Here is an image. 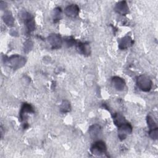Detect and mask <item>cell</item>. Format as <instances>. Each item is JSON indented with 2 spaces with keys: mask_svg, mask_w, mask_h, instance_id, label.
<instances>
[{
  "mask_svg": "<svg viewBox=\"0 0 158 158\" xmlns=\"http://www.w3.org/2000/svg\"><path fill=\"white\" fill-rule=\"evenodd\" d=\"M136 85L138 88L144 92L151 90L152 86V81L151 79L146 75H140L137 77Z\"/></svg>",
  "mask_w": 158,
  "mask_h": 158,
  "instance_id": "1",
  "label": "cell"
},
{
  "mask_svg": "<svg viewBox=\"0 0 158 158\" xmlns=\"http://www.w3.org/2000/svg\"><path fill=\"white\" fill-rule=\"evenodd\" d=\"M107 147L105 143L101 140L96 141L91 148V152L96 156H101L106 153Z\"/></svg>",
  "mask_w": 158,
  "mask_h": 158,
  "instance_id": "3",
  "label": "cell"
},
{
  "mask_svg": "<svg viewBox=\"0 0 158 158\" xmlns=\"http://www.w3.org/2000/svg\"><path fill=\"white\" fill-rule=\"evenodd\" d=\"M114 9L116 12L123 15H125L129 12V7L125 1L118 2L115 4Z\"/></svg>",
  "mask_w": 158,
  "mask_h": 158,
  "instance_id": "7",
  "label": "cell"
},
{
  "mask_svg": "<svg viewBox=\"0 0 158 158\" xmlns=\"http://www.w3.org/2000/svg\"><path fill=\"white\" fill-rule=\"evenodd\" d=\"M48 43L53 49H57L61 48L62 44V38L59 34L52 33L49 35L47 38Z\"/></svg>",
  "mask_w": 158,
  "mask_h": 158,
  "instance_id": "5",
  "label": "cell"
},
{
  "mask_svg": "<svg viewBox=\"0 0 158 158\" xmlns=\"http://www.w3.org/2000/svg\"><path fill=\"white\" fill-rule=\"evenodd\" d=\"M77 49L80 54L84 56H89L91 54V48L88 43H77Z\"/></svg>",
  "mask_w": 158,
  "mask_h": 158,
  "instance_id": "11",
  "label": "cell"
},
{
  "mask_svg": "<svg viewBox=\"0 0 158 158\" xmlns=\"http://www.w3.org/2000/svg\"><path fill=\"white\" fill-rule=\"evenodd\" d=\"M62 16V10L60 7H57L54 9L52 12V18L54 22L56 23L60 20Z\"/></svg>",
  "mask_w": 158,
  "mask_h": 158,
  "instance_id": "17",
  "label": "cell"
},
{
  "mask_svg": "<svg viewBox=\"0 0 158 158\" xmlns=\"http://www.w3.org/2000/svg\"><path fill=\"white\" fill-rule=\"evenodd\" d=\"M111 83L115 89L119 91H123L126 85L125 80L122 78L118 76H115L112 77Z\"/></svg>",
  "mask_w": 158,
  "mask_h": 158,
  "instance_id": "8",
  "label": "cell"
},
{
  "mask_svg": "<svg viewBox=\"0 0 158 158\" xmlns=\"http://www.w3.org/2000/svg\"><path fill=\"white\" fill-rule=\"evenodd\" d=\"M65 43L67 44V46L69 47H70L75 44H77V41H75V40L72 38V36H70V37H67L65 39Z\"/></svg>",
  "mask_w": 158,
  "mask_h": 158,
  "instance_id": "19",
  "label": "cell"
},
{
  "mask_svg": "<svg viewBox=\"0 0 158 158\" xmlns=\"http://www.w3.org/2000/svg\"><path fill=\"white\" fill-rule=\"evenodd\" d=\"M88 132L92 139L98 138L101 132V127L98 124L92 125L89 127Z\"/></svg>",
  "mask_w": 158,
  "mask_h": 158,
  "instance_id": "13",
  "label": "cell"
},
{
  "mask_svg": "<svg viewBox=\"0 0 158 158\" xmlns=\"http://www.w3.org/2000/svg\"><path fill=\"white\" fill-rule=\"evenodd\" d=\"M134 41L129 36H125L121 38L118 42V48L123 50L126 49L133 44Z\"/></svg>",
  "mask_w": 158,
  "mask_h": 158,
  "instance_id": "12",
  "label": "cell"
},
{
  "mask_svg": "<svg viewBox=\"0 0 158 158\" xmlns=\"http://www.w3.org/2000/svg\"><path fill=\"white\" fill-rule=\"evenodd\" d=\"M5 62L7 63L10 67H12L14 69H17L25 65L26 60L23 57L16 54L11 56L10 57L5 59Z\"/></svg>",
  "mask_w": 158,
  "mask_h": 158,
  "instance_id": "2",
  "label": "cell"
},
{
  "mask_svg": "<svg viewBox=\"0 0 158 158\" xmlns=\"http://www.w3.org/2000/svg\"><path fill=\"white\" fill-rule=\"evenodd\" d=\"M132 131L133 127L131 125L129 122H125L118 127V136L120 140H123L128 135L131 133Z\"/></svg>",
  "mask_w": 158,
  "mask_h": 158,
  "instance_id": "4",
  "label": "cell"
},
{
  "mask_svg": "<svg viewBox=\"0 0 158 158\" xmlns=\"http://www.w3.org/2000/svg\"><path fill=\"white\" fill-rule=\"evenodd\" d=\"M3 20L4 22V23L8 25V26H11L14 24V20L13 18V16L11 14V12L10 11H6L3 17Z\"/></svg>",
  "mask_w": 158,
  "mask_h": 158,
  "instance_id": "15",
  "label": "cell"
},
{
  "mask_svg": "<svg viewBox=\"0 0 158 158\" xmlns=\"http://www.w3.org/2000/svg\"><path fill=\"white\" fill-rule=\"evenodd\" d=\"M149 135L152 139H157L158 138V128L149 130Z\"/></svg>",
  "mask_w": 158,
  "mask_h": 158,
  "instance_id": "20",
  "label": "cell"
},
{
  "mask_svg": "<svg viewBox=\"0 0 158 158\" xmlns=\"http://www.w3.org/2000/svg\"><path fill=\"white\" fill-rule=\"evenodd\" d=\"M146 121H147V123H148V126L149 128V130H154L156 128H158L156 123L155 122L154 120L153 119L152 117L150 115H148L146 117Z\"/></svg>",
  "mask_w": 158,
  "mask_h": 158,
  "instance_id": "18",
  "label": "cell"
},
{
  "mask_svg": "<svg viewBox=\"0 0 158 158\" xmlns=\"http://www.w3.org/2000/svg\"><path fill=\"white\" fill-rule=\"evenodd\" d=\"M23 17L24 19V23H25V25H26L27 31L28 32H31L33 31L35 28V20L33 16L30 14L26 12L23 14Z\"/></svg>",
  "mask_w": 158,
  "mask_h": 158,
  "instance_id": "6",
  "label": "cell"
},
{
  "mask_svg": "<svg viewBox=\"0 0 158 158\" xmlns=\"http://www.w3.org/2000/svg\"><path fill=\"white\" fill-rule=\"evenodd\" d=\"M34 112V109L30 104L28 103H23L22 106L19 114L20 121H23L25 120V118H26V115L27 114V113H33Z\"/></svg>",
  "mask_w": 158,
  "mask_h": 158,
  "instance_id": "10",
  "label": "cell"
},
{
  "mask_svg": "<svg viewBox=\"0 0 158 158\" xmlns=\"http://www.w3.org/2000/svg\"><path fill=\"white\" fill-rule=\"evenodd\" d=\"M60 110L62 113H67L71 110V105L69 101L64 100L60 106Z\"/></svg>",
  "mask_w": 158,
  "mask_h": 158,
  "instance_id": "16",
  "label": "cell"
},
{
  "mask_svg": "<svg viewBox=\"0 0 158 158\" xmlns=\"http://www.w3.org/2000/svg\"><path fill=\"white\" fill-rule=\"evenodd\" d=\"M113 121L115 125L118 127L125 122L127 120H125V117L120 114L119 113H115L113 115Z\"/></svg>",
  "mask_w": 158,
  "mask_h": 158,
  "instance_id": "14",
  "label": "cell"
},
{
  "mask_svg": "<svg viewBox=\"0 0 158 158\" xmlns=\"http://www.w3.org/2000/svg\"><path fill=\"white\" fill-rule=\"evenodd\" d=\"M79 7L77 4H70L67 6L65 10H64V13L65 14L69 17H75L78 15L79 13Z\"/></svg>",
  "mask_w": 158,
  "mask_h": 158,
  "instance_id": "9",
  "label": "cell"
}]
</instances>
